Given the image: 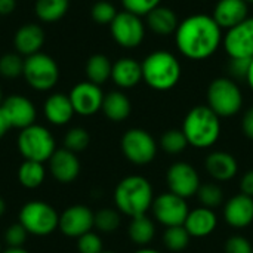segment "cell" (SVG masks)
<instances>
[{"label": "cell", "instance_id": "cell-10", "mask_svg": "<svg viewBox=\"0 0 253 253\" xmlns=\"http://www.w3.org/2000/svg\"><path fill=\"white\" fill-rule=\"evenodd\" d=\"M110 30L114 42L125 49L138 47L145 37V25L141 21V16L127 10L117 13L114 21L110 24Z\"/></svg>", "mask_w": 253, "mask_h": 253}, {"label": "cell", "instance_id": "cell-19", "mask_svg": "<svg viewBox=\"0 0 253 253\" xmlns=\"http://www.w3.org/2000/svg\"><path fill=\"white\" fill-rule=\"evenodd\" d=\"M224 219L234 228H245L253 222V199L245 194L231 197L224 208Z\"/></svg>", "mask_w": 253, "mask_h": 253}, {"label": "cell", "instance_id": "cell-54", "mask_svg": "<svg viewBox=\"0 0 253 253\" xmlns=\"http://www.w3.org/2000/svg\"><path fill=\"white\" fill-rule=\"evenodd\" d=\"M102 253H114V252H102Z\"/></svg>", "mask_w": 253, "mask_h": 253}, {"label": "cell", "instance_id": "cell-32", "mask_svg": "<svg viewBox=\"0 0 253 253\" xmlns=\"http://www.w3.org/2000/svg\"><path fill=\"white\" fill-rule=\"evenodd\" d=\"M24 56L18 52H6L0 56V76L4 79H18L24 73Z\"/></svg>", "mask_w": 253, "mask_h": 253}, {"label": "cell", "instance_id": "cell-47", "mask_svg": "<svg viewBox=\"0 0 253 253\" xmlns=\"http://www.w3.org/2000/svg\"><path fill=\"white\" fill-rule=\"evenodd\" d=\"M246 82H248V84L251 86V89L253 90V58L252 61H251V67H249L248 76H246Z\"/></svg>", "mask_w": 253, "mask_h": 253}, {"label": "cell", "instance_id": "cell-40", "mask_svg": "<svg viewBox=\"0 0 253 253\" xmlns=\"http://www.w3.org/2000/svg\"><path fill=\"white\" fill-rule=\"evenodd\" d=\"M27 230L18 222L10 227H7L4 233V242L7 248H22L25 240H27Z\"/></svg>", "mask_w": 253, "mask_h": 253}, {"label": "cell", "instance_id": "cell-9", "mask_svg": "<svg viewBox=\"0 0 253 253\" xmlns=\"http://www.w3.org/2000/svg\"><path fill=\"white\" fill-rule=\"evenodd\" d=\"M122 151L133 165H148L154 160L157 144L154 138L144 129H129L122 138Z\"/></svg>", "mask_w": 253, "mask_h": 253}, {"label": "cell", "instance_id": "cell-7", "mask_svg": "<svg viewBox=\"0 0 253 253\" xmlns=\"http://www.w3.org/2000/svg\"><path fill=\"white\" fill-rule=\"evenodd\" d=\"M208 107L219 117L236 116L243 105L240 87L227 77L215 79L208 89Z\"/></svg>", "mask_w": 253, "mask_h": 253}, {"label": "cell", "instance_id": "cell-25", "mask_svg": "<svg viewBox=\"0 0 253 253\" xmlns=\"http://www.w3.org/2000/svg\"><path fill=\"white\" fill-rule=\"evenodd\" d=\"M147 24L154 34L169 36L176 31L179 21L176 13L166 6H159L147 15Z\"/></svg>", "mask_w": 253, "mask_h": 253}, {"label": "cell", "instance_id": "cell-20", "mask_svg": "<svg viewBox=\"0 0 253 253\" xmlns=\"http://www.w3.org/2000/svg\"><path fill=\"white\" fill-rule=\"evenodd\" d=\"M212 16L221 28L230 30L248 18V3L245 0H219Z\"/></svg>", "mask_w": 253, "mask_h": 253}, {"label": "cell", "instance_id": "cell-34", "mask_svg": "<svg viewBox=\"0 0 253 253\" xmlns=\"http://www.w3.org/2000/svg\"><path fill=\"white\" fill-rule=\"evenodd\" d=\"M89 142H90L89 132L83 127H71L64 136V148L76 154L84 151L89 147Z\"/></svg>", "mask_w": 253, "mask_h": 253}, {"label": "cell", "instance_id": "cell-28", "mask_svg": "<svg viewBox=\"0 0 253 253\" xmlns=\"http://www.w3.org/2000/svg\"><path fill=\"white\" fill-rule=\"evenodd\" d=\"M111 70L113 64L104 53H95L92 55L86 62V76L87 80L101 86L108 79H111Z\"/></svg>", "mask_w": 253, "mask_h": 253}, {"label": "cell", "instance_id": "cell-49", "mask_svg": "<svg viewBox=\"0 0 253 253\" xmlns=\"http://www.w3.org/2000/svg\"><path fill=\"white\" fill-rule=\"evenodd\" d=\"M135 253H160L156 249H150V248H141L139 251H136Z\"/></svg>", "mask_w": 253, "mask_h": 253}, {"label": "cell", "instance_id": "cell-11", "mask_svg": "<svg viewBox=\"0 0 253 253\" xmlns=\"http://www.w3.org/2000/svg\"><path fill=\"white\" fill-rule=\"evenodd\" d=\"M153 215L154 218L168 227H178L184 225L188 216V205L187 200L173 194V193H163L153 202Z\"/></svg>", "mask_w": 253, "mask_h": 253}, {"label": "cell", "instance_id": "cell-4", "mask_svg": "<svg viewBox=\"0 0 253 253\" xmlns=\"http://www.w3.org/2000/svg\"><path fill=\"white\" fill-rule=\"evenodd\" d=\"M182 132L188 145L196 148L212 147L221 135L219 116L215 114L208 105H197L185 116Z\"/></svg>", "mask_w": 253, "mask_h": 253}, {"label": "cell", "instance_id": "cell-12", "mask_svg": "<svg viewBox=\"0 0 253 253\" xmlns=\"http://www.w3.org/2000/svg\"><path fill=\"white\" fill-rule=\"evenodd\" d=\"M166 182H168L170 193H173L185 200L193 197L194 194H197V191L202 185L197 170L185 162L173 163L168 169Z\"/></svg>", "mask_w": 253, "mask_h": 253}, {"label": "cell", "instance_id": "cell-14", "mask_svg": "<svg viewBox=\"0 0 253 253\" xmlns=\"http://www.w3.org/2000/svg\"><path fill=\"white\" fill-rule=\"evenodd\" d=\"M70 101L73 104L74 113L80 116H93L102 108L104 93L101 87L92 82H80L70 92Z\"/></svg>", "mask_w": 253, "mask_h": 253}, {"label": "cell", "instance_id": "cell-22", "mask_svg": "<svg viewBox=\"0 0 253 253\" xmlns=\"http://www.w3.org/2000/svg\"><path fill=\"white\" fill-rule=\"evenodd\" d=\"M205 168H206L208 173L215 181H221V182L233 179L239 170V165H237L234 156H231L230 153H225V151L211 153L206 157Z\"/></svg>", "mask_w": 253, "mask_h": 253}, {"label": "cell", "instance_id": "cell-13", "mask_svg": "<svg viewBox=\"0 0 253 253\" xmlns=\"http://www.w3.org/2000/svg\"><path fill=\"white\" fill-rule=\"evenodd\" d=\"M224 49L230 58H253V18H246L228 30L222 39Z\"/></svg>", "mask_w": 253, "mask_h": 253}, {"label": "cell", "instance_id": "cell-44", "mask_svg": "<svg viewBox=\"0 0 253 253\" xmlns=\"http://www.w3.org/2000/svg\"><path fill=\"white\" fill-rule=\"evenodd\" d=\"M242 127L245 135L253 141V108H249L245 116H243V122H242Z\"/></svg>", "mask_w": 253, "mask_h": 253}, {"label": "cell", "instance_id": "cell-17", "mask_svg": "<svg viewBox=\"0 0 253 253\" xmlns=\"http://www.w3.org/2000/svg\"><path fill=\"white\" fill-rule=\"evenodd\" d=\"M47 162L52 176L61 184L73 182L80 173V162L77 154L67 148L56 150Z\"/></svg>", "mask_w": 253, "mask_h": 253}, {"label": "cell", "instance_id": "cell-43", "mask_svg": "<svg viewBox=\"0 0 253 253\" xmlns=\"http://www.w3.org/2000/svg\"><path fill=\"white\" fill-rule=\"evenodd\" d=\"M240 190H242V194L249 196L253 199V170H249L245 173V176L242 178V182H240Z\"/></svg>", "mask_w": 253, "mask_h": 253}, {"label": "cell", "instance_id": "cell-35", "mask_svg": "<svg viewBox=\"0 0 253 253\" xmlns=\"http://www.w3.org/2000/svg\"><path fill=\"white\" fill-rule=\"evenodd\" d=\"M197 197L203 208L213 211L215 208L221 206V203L224 200V193H222L221 187L216 184H203V185H200V188L197 191Z\"/></svg>", "mask_w": 253, "mask_h": 253}, {"label": "cell", "instance_id": "cell-8", "mask_svg": "<svg viewBox=\"0 0 253 253\" xmlns=\"http://www.w3.org/2000/svg\"><path fill=\"white\" fill-rule=\"evenodd\" d=\"M19 224L28 234L49 236L59 227V215L49 203L33 200L19 211Z\"/></svg>", "mask_w": 253, "mask_h": 253}, {"label": "cell", "instance_id": "cell-5", "mask_svg": "<svg viewBox=\"0 0 253 253\" xmlns=\"http://www.w3.org/2000/svg\"><path fill=\"white\" fill-rule=\"evenodd\" d=\"M16 145L25 160L39 163H44L56 151L52 133L44 126L36 123L21 130Z\"/></svg>", "mask_w": 253, "mask_h": 253}, {"label": "cell", "instance_id": "cell-41", "mask_svg": "<svg viewBox=\"0 0 253 253\" xmlns=\"http://www.w3.org/2000/svg\"><path fill=\"white\" fill-rule=\"evenodd\" d=\"M225 253H253V246L243 236H231L225 242Z\"/></svg>", "mask_w": 253, "mask_h": 253}, {"label": "cell", "instance_id": "cell-52", "mask_svg": "<svg viewBox=\"0 0 253 253\" xmlns=\"http://www.w3.org/2000/svg\"><path fill=\"white\" fill-rule=\"evenodd\" d=\"M246 3H253V0H245Z\"/></svg>", "mask_w": 253, "mask_h": 253}, {"label": "cell", "instance_id": "cell-15", "mask_svg": "<svg viewBox=\"0 0 253 253\" xmlns=\"http://www.w3.org/2000/svg\"><path fill=\"white\" fill-rule=\"evenodd\" d=\"M95 227V213L83 205L67 208L59 215V230L68 237L79 239Z\"/></svg>", "mask_w": 253, "mask_h": 253}, {"label": "cell", "instance_id": "cell-31", "mask_svg": "<svg viewBox=\"0 0 253 253\" xmlns=\"http://www.w3.org/2000/svg\"><path fill=\"white\" fill-rule=\"evenodd\" d=\"M190 239L191 236L184 225L168 227L163 234V243L172 252H182L184 249H187V246L190 245Z\"/></svg>", "mask_w": 253, "mask_h": 253}, {"label": "cell", "instance_id": "cell-53", "mask_svg": "<svg viewBox=\"0 0 253 253\" xmlns=\"http://www.w3.org/2000/svg\"><path fill=\"white\" fill-rule=\"evenodd\" d=\"M0 253H1V245H0Z\"/></svg>", "mask_w": 253, "mask_h": 253}, {"label": "cell", "instance_id": "cell-16", "mask_svg": "<svg viewBox=\"0 0 253 253\" xmlns=\"http://www.w3.org/2000/svg\"><path fill=\"white\" fill-rule=\"evenodd\" d=\"M1 110L6 114L9 123L12 127L16 129H25L36 122V107L34 104L22 95H10L3 99Z\"/></svg>", "mask_w": 253, "mask_h": 253}, {"label": "cell", "instance_id": "cell-39", "mask_svg": "<svg viewBox=\"0 0 253 253\" xmlns=\"http://www.w3.org/2000/svg\"><path fill=\"white\" fill-rule=\"evenodd\" d=\"M77 249L80 253H102V240L96 233H86L77 239Z\"/></svg>", "mask_w": 253, "mask_h": 253}, {"label": "cell", "instance_id": "cell-6", "mask_svg": "<svg viewBox=\"0 0 253 253\" xmlns=\"http://www.w3.org/2000/svg\"><path fill=\"white\" fill-rule=\"evenodd\" d=\"M22 76L30 87L39 92H46L58 83L59 65L50 55L39 52L24 59Z\"/></svg>", "mask_w": 253, "mask_h": 253}, {"label": "cell", "instance_id": "cell-23", "mask_svg": "<svg viewBox=\"0 0 253 253\" xmlns=\"http://www.w3.org/2000/svg\"><path fill=\"white\" fill-rule=\"evenodd\" d=\"M216 224H218V218L215 212L212 209L202 206L188 212L184 227L191 237L202 239L212 234L216 228Z\"/></svg>", "mask_w": 253, "mask_h": 253}, {"label": "cell", "instance_id": "cell-45", "mask_svg": "<svg viewBox=\"0 0 253 253\" xmlns=\"http://www.w3.org/2000/svg\"><path fill=\"white\" fill-rule=\"evenodd\" d=\"M16 9V0H0V16L10 15Z\"/></svg>", "mask_w": 253, "mask_h": 253}, {"label": "cell", "instance_id": "cell-38", "mask_svg": "<svg viewBox=\"0 0 253 253\" xmlns=\"http://www.w3.org/2000/svg\"><path fill=\"white\" fill-rule=\"evenodd\" d=\"M162 0H122V4L125 10L138 15V16H147L151 10L160 6Z\"/></svg>", "mask_w": 253, "mask_h": 253}, {"label": "cell", "instance_id": "cell-36", "mask_svg": "<svg viewBox=\"0 0 253 253\" xmlns=\"http://www.w3.org/2000/svg\"><path fill=\"white\" fill-rule=\"evenodd\" d=\"M117 13L119 12H117L116 6L108 0H98L90 9L92 19L99 25H110L114 21V18L117 16Z\"/></svg>", "mask_w": 253, "mask_h": 253}, {"label": "cell", "instance_id": "cell-18", "mask_svg": "<svg viewBox=\"0 0 253 253\" xmlns=\"http://www.w3.org/2000/svg\"><path fill=\"white\" fill-rule=\"evenodd\" d=\"M44 40H46L44 30L39 24L30 22L21 25L16 30L13 36V46L19 55L27 58L30 55L39 53L44 44Z\"/></svg>", "mask_w": 253, "mask_h": 253}, {"label": "cell", "instance_id": "cell-46", "mask_svg": "<svg viewBox=\"0 0 253 253\" xmlns=\"http://www.w3.org/2000/svg\"><path fill=\"white\" fill-rule=\"evenodd\" d=\"M12 126H10V123H9V120H7V117H6V114L3 113V110H1V107H0V138H3L6 133H7V130L10 129Z\"/></svg>", "mask_w": 253, "mask_h": 253}, {"label": "cell", "instance_id": "cell-29", "mask_svg": "<svg viewBox=\"0 0 253 253\" xmlns=\"http://www.w3.org/2000/svg\"><path fill=\"white\" fill-rule=\"evenodd\" d=\"M127 233H129L130 240L135 245L147 248V245H150L156 236V227L153 221L147 218V215H141V216L132 218Z\"/></svg>", "mask_w": 253, "mask_h": 253}, {"label": "cell", "instance_id": "cell-21", "mask_svg": "<svg viewBox=\"0 0 253 253\" xmlns=\"http://www.w3.org/2000/svg\"><path fill=\"white\" fill-rule=\"evenodd\" d=\"M43 113H44V117L47 119V122L55 126L67 125L76 114L73 104L70 101V96L65 93H59V92L52 93L44 101Z\"/></svg>", "mask_w": 253, "mask_h": 253}, {"label": "cell", "instance_id": "cell-42", "mask_svg": "<svg viewBox=\"0 0 253 253\" xmlns=\"http://www.w3.org/2000/svg\"><path fill=\"white\" fill-rule=\"evenodd\" d=\"M251 61L252 59H246V58H231L230 61V73L237 77V79H246L249 67H251Z\"/></svg>", "mask_w": 253, "mask_h": 253}, {"label": "cell", "instance_id": "cell-27", "mask_svg": "<svg viewBox=\"0 0 253 253\" xmlns=\"http://www.w3.org/2000/svg\"><path fill=\"white\" fill-rule=\"evenodd\" d=\"M70 7V0H36L34 12L39 21L53 24L62 19Z\"/></svg>", "mask_w": 253, "mask_h": 253}, {"label": "cell", "instance_id": "cell-48", "mask_svg": "<svg viewBox=\"0 0 253 253\" xmlns=\"http://www.w3.org/2000/svg\"><path fill=\"white\" fill-rule=\"evenodd\" d=\"M1 253H30L28 251H25L24 248H7L6 251H3Z\"/></svg>", "mask_w": 253, "mask_h": 253}, {"label": "cell", "instance_id": "cell-26", "mask_svg": "<svg viewBox=\"0 0 253 253\" xmlns=\"http://www.w3.org/2000/svg\"><path fill=\"white\" fill-rule=\"evenodd\" d=\"M101 110L104 111L105 117L110 119L111 122H123L129 117L132 105L129 98L123 92L113 90L104 96Z\"/></svg>", "mask_w": 253, "mask_h": 253}, {"label": "cell", "instance_id": "cell-30", "mask_svg": "<svg viewBox=\"0 0 253 253\" xmlns=\"http://www.w3.org/2000/svg\"><path fill=\"white\" fill-rule=\"evenodd\" d=\"M46 176V170L43 168V163L24 160V163L18 169V181L25 188H37L43 184Z\"/></svg>", "mask_w": 253, "mask_h": 253}, {"label": "cell", "instance_id": "cell-37", "mask_svg": "<svg viewBox=\"0 0 253 253\" xmlns=\"http://www.w3.org/2000/svg\"><path fill=\"white\" fill-rule=\"evenodd\" d=\"M95 227L105 234L114 233L120 227V215L113 209H102L95 213Z\"/></svg>", "mask_w": 253, "mask_h": 253}, {"label": "cell", "instance_id": "cell-1", "mask_svg": "<svg viewBox=\"0 0 253 253\" xmlns=\"http://www.w3.org/2000/svg\"><path fill=\"white\" fill-rule=\"evenodd\" d=\"M178 50L188 59L203 61L212 56L222 42V33L213 16L197 13L179 22L175 31Z\"/></svg>", "mask_w": 253, "mask_h": 253}, {"label": "cell", "instance_id": "cell-24", "mask_svg": "<svg viewBox=\"0 0 253 253\" xmlns=\"http://www.w3.org/2000/svg\"><path fill=\"white\" fill-rule=\"evenodd\" d=\"M113 82L122 89H130L142 80V65L132 58H120L113 64Z\"/></svg>", "mask_w": 253, "mask_h": 253}, {"label": "cell", "instance_id": "cell-2", "mask_svg": "<svg viewBox=\"0 0 253 253\" xmlns=\"http://www.w3.org/2000/svg\"><path fill=\"white\" fill-rule=\"evenodd\" d=\"M153 187L148 179L139 175L123 178L114 190V203L126 216L136 218L145 215L153 206Z\"/></svg>", "mask_w": 253, "mask_h": 253}, {"label": "cell", "instance_id": "cell-50", "mask_svg": "<svg viewBox=\"0 0 253 253\" xmlns=\"http://www.w3.org/2000/svg\"><path fill=\"white\" fill-rule=\"evenodd\" d=\"M4 211H6V203H4V202H3V199L0 197V218L3 216Z\"/></svg>", "mask_w": 253, "mask_h": 253}, {"label": "cell", "instance_id": "cell-3", "mask_svg": "<svg viewBox=\"0 0 253 253\" xmlns=\"http://www.w3.org/2000/svg\"><path fill=\"white\" fill-rule=\"evenodd\" d=\"M142 80L154 90H169L181 79L182 70L178 58L168 50H156L142 61Z\"/></svg>", "mask_w": 253, "mask_h": 253}, {"label": "cell", "instance_id": "cell-33", "mask_svg": "<svg viewBox=\"0 0 253 253\" xmlns=\"http://www.w3.org/2000/svg\"><path fill=\"white\" fill-rule=\"evenodd\" d=\"M187 145H188V141H187L184 132L178 130V129L166 130L160 139V147L168 154H179L187 148Z\"/></svg>", "mask_w": 253, "mask_h": 253}, {"label": "cell", "instance_id": "cell-51", "mask_svg": "<svg viewBox=\"0 0 253 253\" xmlns=\"http://www.w3.org/2000/svg\"><path fill=\"white\" fill-rule=\"evenodd\" d=\"M3 92H1V87H0V107H1V104H3Z\"/></svg>", "mask_w": 253, "mask_h": 253}]
</instances>
